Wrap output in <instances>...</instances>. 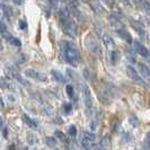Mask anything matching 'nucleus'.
<instances>
[{"label": "nucleus", "mask_w": 150, "mask_h": 150, "mask_svg": "<svg viewBox=\"0 0 150 150\" xmlns=\"http://www.w3.org/2000/svg\"><path fill=\"white\" fill-rule=\"evenodd\" d=\"M60 49L62 51L63 59L67 61L70 66L77 67L80 61V52L77 49V46L69 41L62 40L60 42Z\"/></svg>", "instance_id": "obj_1"}, {"label": "nucleus", "mask_w": 150, "mask_h": 150, "mask_svg": "<svg viewBox=\"0 0 150 150\" xmlns=\"http://www.w3.org/2000/svg\"><path fill=\"white\" fill-rule=\"evenodd\" d=\"M59 18H60L62 30L67 35L71 36L72 38H75L77 36V26H76L75 22L72 21V18H71V16L69 14L67 8H60V10H59Z\"/></svg>", "instance_id": "obj_2"}, {"label": "nucleus", "mask_w": 150, "mask_h": 150, "mask_svg": "<svg viewBox=\"0 0 150 150\" xmlns=\"http://www.w3.org/2000/svg\"><path fill=\"white\" fill-rule=\"evenodd\" d=\"M85 43H86V46L87 49L89 50L90 52L95 53V54H100V45H99V42H98L97 38L93 34V33H88L85 38Z\"/></svg>", "instance_id": "obj_3"}, {"label": "nucleus", "mask_w": 150, "mask_h": 150, "mask_svg": "<svg viewBox=\"0 0 150 150\" xmlns=\"http://www.w3.org/2000/svg\"><path fill=\"white\" fill-rule=\"evenodd\" d=\"M25 75L30 78H33V79H38L40 81H46L47 80V77L46 75L42 74V72H38L34 69H26L25 70Z\"/></svg>", "instance_id": "obj_4"}, {"label": "nucleus", "mask_w": 150, "mask_h": 150, "mask_svg": "<svg viewBox=\"0 0 150 150\" xmlns=\"http://www.w3.org/2000/svg\"><path fill=\"white\" fill-rule=\"evenodd\" d=\"M127 75H128L133 81H135V83H141V85L144 83L142 80V78H141L140 75H139V72H137V70H135L132 66H128V67H127Z\"/></svg>", "instance_id": "obj_5"}, {"label": "nucleus", "mask_w": 150, "mask_h": 150, "mask_svg": "<svg viewBox=\"0 0 150 150\" xmlns=\"http://www.w3.org/2000/svg\"><path fill=\"white\" fill-rule=\"evenodd\" d=\"M132 43L134 44L133 46H134L135 51L139 53V54H141L144 58H148V57H149V51H148V49H147L144 45L141 44L139 41H133Z\"/></svg>", "instance_id": "obj_6"}, {"label": "nucleus", "mask_w": 150, "mask_h": 150, "mask_svg": "<svg viewBox=\"0 0 150 150\" xmlns=\"http://www.w3.org/2000/svg\"><path fill=\"white\" fill-rule=\"evenodd\" d=\"M108 22L111 23L112 26L116 27V30L123 28V27H124L123 24H122V22H121V19L117 17L116 14H110V15H108Z\"/></svg>", "instance_id": "obj_7"}, {"label": "nucleus", "mask_w": 150, "mask_h": 150, "mask_svg": "<svg viewBox=\"0 0 150 150\" xmlns=\"http://www.w3.org/2000/svg\"><path fill=\"white\" fill-rule=\"evenodd\" d=\"M116 33H117L119 35H121V38H124L129 44H132V42H133L132 36H131V34H130V33H129L128 30H125L124 27H123V28H119V30H116Z\"/></svg>", "instance_id": "obj_8"}, {"label": "nucleus", "mask_w": 150, "mask_h": 150, "mask_svg": "<svg viewBox=\"0 0 150 150\" xmlns=\"http://www.w3.org/2000/svg\"><path fill=\"white\" fill-rule=\"evenodd\" d=\"M83 97H85L86 106L90 108L91 105H93V97H91V95H90V90L87 86H83Z\"/></svg>", "instance_id": "obj_9"}, {"label": "nucleus", "mask_w": 150, "mask_h": 150, "mask_svg": "<svg viewBox=\"0 0 150 150\" xmlns=\"http://www.w3.org/2000/svg\"><path fill=\"white\" fill-rule=\"evenodd\" d=\"M4 36H5V38H6V40H7L8 42H9L11 45H15V46H21V45H22L21 40L15 38V36H13L10 33H7V32H6V33L4 34Z\"/></svg>", "instance_id": "obj_10"}, {"label": "nucleus", "mask_w": 150, "mask_h": 150, "mask_svg": "<svg viewBox=\"0 0 150 150\" xmlns=\"http://www.w3.org/2000/svg\"><path fill=\"white\" fill-rule=\"evenodd\" d=\"M130 23L132 24V26L134 27V30L140 34V35H144V30H143V25L141 23L137 22V21H132L131 18H130Z\"/></svg>", "instance_id": "obj_11"}, {"label": "nucleus", "mask_w": 150, "mask_h": 150, "mask_svg": "<svg viewBox=\"0 0 150 150\" xmlns=\"http://www.w3.org/2000/svg\"><path fill=\"white\" fill-rule=\"evenodd\" d=\"M23 119H24V121H25V123L27 124V127H30V129L38 128V123L33 120V119H30L27 114H24V115H23Z\"/></svg>", "instance_id": "obj_12"}, {"label": "nucleus", "mask_w": 150, "mask_h": 150, "mask_svg": "<svg viewBox=\"0 0 150 150\" xmlns=\"http://www.w3.org/2000/svg\"><path fill=\"white\" fill-rule=\"evenodd\" d=\"M51 74H52L53 78H54L57 81H59V83H66V78H64V76L62 75L61 72L57 71V70H52V71H51Z\"/></svg>", "instance_id": "obj_13"}, {"label": "nucleus", "mask_w": 150, "mask_h": 150, "mask_svg": "<svg viewBox=\"0 0 150 150\" xmlns=\"http://www.w3.org/2000/svg\"><path fill=\"white\" fill-rule=\"evenodd\" d=\"M121 54L117 50H112L111 51V62L112 64H116L119 61H120Z\"/></svg>", "instance_id": "obj_14"}, {"label": "nucleus", "mask_w": 150, "mask_h": 150, "mask_svg": "<svg viewBox=\"0 0 150 150\" xmlns=\"http://www.w3.org/2000/svg\"><path fill=\"white\" fill-rule=\"evenodd\" d=\"M137 63H138L139 70L142 74V76H144L146 78H149V68L147 67L144 63H140V62H137Z\"/></svg>", "instance_id": "obj_15"}, {"label": "nucleus", "mask_w": 150, "mask_h": 150, "mask_svg": "<svg viewBox=\"0 0 150 150\" xmlns=\"http://www.w3.org/2000/svg\"><path fill=\"white\" fill-rule=\"evenodd\" d=\"M110 144H111V138H110V135H105L99 143V147L106 150V147H110Z\"/></svg>", "instance_id": "obj_16"}, {"label": "nucleus", "mask_w": 150, "mask_h": 150, "mask_svg": "<svg viewBox=\"0 0 150 150\" xmlns=\"http://www.w3.org/2000/svg\"><path fill=\"white\" fill-rule=\"evenodd\" d=\"M83 77H85L87 80L93 81V80L95 79V74H94V72H91L88 68H85V69H83Z\"/></svg>", "instance_id": "obj_17"}, {"label": "nucleus", "mask_w": 150, "mask_h": 150, "mask_svg": "<svg viewBox=\"0 0 150 150\" xmlns=\"http://www.w3.org/2000/svg\"><path fill=\"white\" fill-rule=\"evenodd\" d=\"M103 40H104V43H105V45L107 46V47H114V46H115V43H114L113 38H111L110 35L105 34L104 38H103Z\"/></svg>", "instance_id": "obj_18"}, {"label": "nucleus", "mask_w": 150, "mask_h": 150, "mask_svg": "<svg viewBox=\"0 0 150 150\" xmlns=\"http://www.w3.org/2000/svg\"><path fill=\"white\" fill-rule=\"evenodd\" d=\"M66 91H67L68 97L74 98V96H75V90H74V86L68 83L67 86H66Z\"/></svg>", "instance_id": "obj_19"}, {"label": "nucleus", "mask_w": 150, "mask_h": 150, "mask_svg": "<svg viewBox=\"0 0 150 150\" xmlns=\"http://www.w3.org/2000/svg\"><path fill=\"white\" fill-rule=\"evenodd\" d=\"M45 142H46V144H47L49 147H55L57 140H55L54 137H46V138H45Z\"/></svg>", "instance_id": "obj_20"}, {"label": "nucleus", "mask_w": 150, "mask_h": 150, "mask_svg": "<svg viewBox=\"0 0 150 150\" xmlns=\"http://www.w3.org/2000/svg\"><path fill=\"white\" fill-rule=\"evenodd\" d=\"M81 146H83V148L85 150H90L91 148H93V142L89 141V140L83 139V141H81Z\"/></svg>", "instance_id": "obj_21"}, {"label": "nucleus", "mask_w": 150, "mask_h": 150, "mask_svg": "<svg viewBox=\"0 0 150 150\" xmlns=\"http://www.w3.org/2000/svg\"><path fill=\"white\" fill-rule=\"evenodd\" d=\"M54 134L57 135V138H58V139H60L63 143L68 142V138L64 135V133H63V132H61V131H55V133H54Z\"/></svg>", "instance_id": "obj_22"}, {"label": "nucleus", "mask_w": 150, "mask_h": 150, "mask_svg": "<svg viewBox=\"0 0 150 150\" xmlns=\"http://www.w3.org/2000/svg\"><path fill=\"white\" fill-rule=\"evenodd\" d=\"M83 139H86V140H89V141H95V139H96V135L94 134V133H91V132H86L85 133V138Z\"/></svg>", "instance_id": "obj_23"}, {"label": "nucleus", "mask_w": 150, "mask_h": 150, "mask_svg": "<svg viewBox=\"0 0 150 150\" xmlns=\"http://www.w3.org/2000/svg\"><path fill=\"white\" fill-rule=\"evenodd\" d=\"M63 110H64V113H66V114H69V113H71V111H72V105H71L70 103H64Z\"/></svg>", "instance_id": "obj_24"}, {"label": "nucleus", "mask_w": 150, "mask_h": 150, "mask_svg": "<svg viewBox=\"0 0 150 150\" xmlns=\"http://www.w3.org/2000/svg\"><path fill=\"white\" fill-rule=\"evenodd\" d=\"M68 132H69V135H70V137H76V135H77V129H76L75 125H70Z\"/></svg>", "instance_id": "obj_25"}, {"label": "nucleus", "mask_w": 150, "mask_h": 150, "mask_svg": "<svg viewBox=\"0 0 150 150\" xmlns=\"http://www.w3.org/2000/svg\"><path fill=\"white\" fill-rule=\"evenodd\" d=\"M1 7L4 8V11L6 13V15L10 16L11 15V7H9V6H6V4H1Z\"/></svg>", "instance_id": "obj_26"}, {"label": "nucleus", "mask_w": 150, "mask_h": 150, "mask_svg": "<svg viewBox=\"0 0 150 150\" xmlns=\"http://www.w3.org/2000/svg\"><path fill=\"white\" fill-rule=\"evenodd\" d=\"M7 32V26L4 22H0V34H5Z\"/></svg>", "instance_id": "obj_27"}, {"label": "nucleus", "mask_w": 150, "mask_h": 150, "mask_svg": "<svg viewBox=\"0 0 150 150\" xmlns=\"http://www.w3.org/2000/svg\"><path fill=\"white\" fill-rule=\"evenodd\" d=\"M18 25H19L21 30H26V28H27V23L25 22L24 19H19V22H18Z\"/></svg>", "instance_id": "obj_28"}, {"label": "nucleus", "mask_w": 150, "mask_h": 150, "mask_svg": "<svg viewBox=\"0 0 150 150\" xmlns=\"http://www.w3.org/2000/svg\"><path fill=\"white\" fill-rule=\"evenodd\" d=\"M27 140H28V142H30V143H33L34 141H38L36 137H34L32 133H28V135H27Z\"/></svg>", "instance_id": "obj_29"}, {"label": "nucleus", "mask_w": 150, "mask_h": 150, "mask_svg": "<svg viewBox=\"0 0 150 150\" xmlns=\"http://www.w3.org/2000/svg\"><path fill=\"white\" fill-rule=\"evenodd\" d=\"M141 5H142V6H144V9H146L147 11H148V10L150 9V4H149V1H146V0H143L142 2H141Z\"/></svg>", "instance_id": "obj_30"}, {"label": "nucleus", "mask_w": 150, "mask_h": 150, "mask_svg": "<svg viewBox=\"0 0 150 150\" xmlns=\"http://www.w3.org/2000/svg\"><path fill=\"white\" fill-rule=\"evenodd\" d=\"M0 85H1V87H2V88H7L8 87V83H6V81H5V79H4V78L0 80Z\"/></svg>", "instance_id": "obj_31"}, {"label": "nucleus", "mask_w": 150, "mask_h": 150, "mask_svg": "<svg viewBox=\"0 0 150 150\" xmlns=\"http://www.w3.org/2000/svg\"><path fill=\"white\" fill-rule=\"evenodd\" d=\"M2 134H4V138L7 139L8 138V129L7 128H4V130H2Z\"/></svg>", "instance_id": "obj_32"}, {"label": "nucleus", "mask_w": 150, "mask_h": 150, "mask_svg": "<svg viewBox=\"0 0 150 150\" xmlns=\"http://www.w3.org/2000/svg\"><path fill=\"white\" fill-rule=\"evenodd\" d=\"M8 150H16V144H15V143H11V144L9 146Z\"/></svg>", "instance_id": "obj_33"}, {"label": "nucleus", "mask_w": 150, "mask_h": 150, "mask_svg": "<svg viewBox=\"0 0 150 150\" xmlns=\"http://www.w3.org/2000/svg\"><path fill=\"white\" fill-rule=\"evenodd\" d=\"M95 150H105V149H103V148H100V147L98 146L97 148H95Z\"/></svg>", "instance_id": "obj_34"}, {"label": "nucleus", "mask_w": 150, "mask_h": 150, "mask_svg": "<svg viewBox=\"0 0 150 150\" xmlns=\"http://www.w3.org/2000/svg\"><path fill=\"white\" fill-rule=\"evenodd\" d=\"M2 128V120H0V130Z\"/></svg>", "instance_id": "obj_35"}, {"label": "nucleus", "mask_w": 150, "mask_h": 150, "mask_svg": "<svg viewBox=\"0 0 150 150\" xmlns=\"http://www.w3.org/2000/svg\"><path fill=\"white\" fill-rule=\"evenodd\" d=\"M1 50H2V44L0 43V51H1Z\"/></svg>", "instance_id": "obj_36"}]
</instances>
